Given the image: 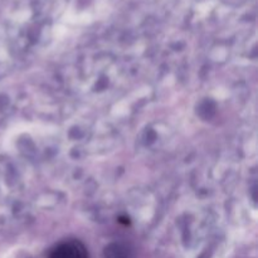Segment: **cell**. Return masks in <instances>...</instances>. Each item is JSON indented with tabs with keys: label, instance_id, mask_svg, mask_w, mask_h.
<instances>
[{
	"label": "cell",
	"instance_id": "2",
	"mask_svg": "<svg viewBox=\"0 0 258 258\" xmlns=\"http://www.w3.org/2000/svg\"><path fill=\"white\" fill-rule=\"evenodd\" d=\"M105 258H133L131 252L125 244L122 243H110L103 249Z\"/></svg>",
	"mask_w": 258,
	"mask_h": 258
},
{
	"label": "cell",
	"instance_id": "1",
	"mask_svg": "<svg viewBox=\"0 0 258 258\" xmlns=\"http://www.w3.org/2000/svg\"><path fill=\"white\" fill-rule=\"evenodd\" d=\"M48 258H88V251L78 239H68L55 246Z\"/></svg>",
	"mask_w": 258,
	"mask_h": 258
}]
</instances>
